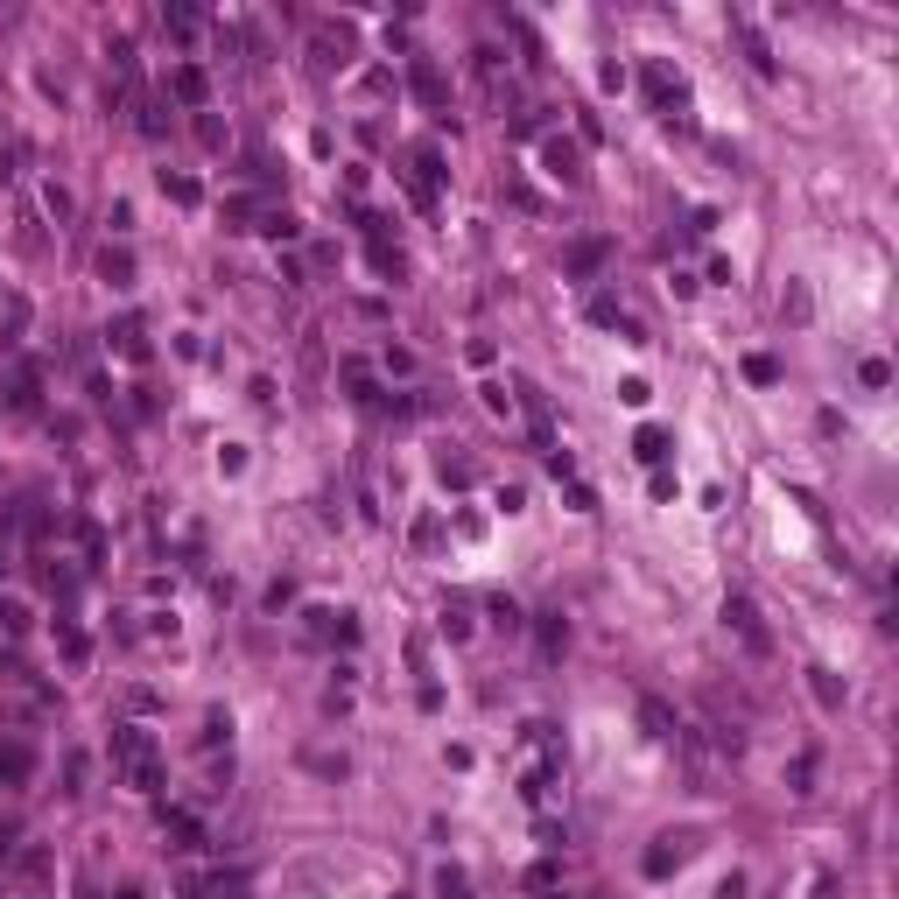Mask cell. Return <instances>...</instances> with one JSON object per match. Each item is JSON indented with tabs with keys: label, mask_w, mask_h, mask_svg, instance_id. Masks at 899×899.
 I'll list each match as a JSON object with an SVG mask.
<instances>
[{
	"label": "cell",
	"mask_w": 899,
	"mask_h": 899,
	"mask_svg": "<svg viewBox=\"0 0 899 899\" xmlns=\"http://www.w3.org/2000/svg\"><path fill=\"white\" fill-rule=\"evenodd\" d=\"M408 85H415V99H429V106H443V71H436L429 57H415V64H408Z\"/></svg>",
	"instance_id": "11"
},
{
	"label": "cell",
	"mask_w": 899,
	"mask_h": 899,
	"mask_svg": "<svg viewBox=\"0 0 899 899\" xmlns=\"http://www.w3.org/2000/svg\"><path fill=\"white\" fill-rule=\"evenodd\" d=\"M724 626L745 640V654H759V661L773 654V633L759 626V605H752V597H724Z\"/></svg>",
	"instance_id": "4"
},
{
	"label": "cell",
	"mask_w": 899,
	"mask_h": 899,
	"mask_svg": "<svg viewBox=\"0 0 899 899\" xmlns=\"http://www.w3.org/2000/svg\"><path fill=\"white\" fill-rule=\"evenodd\" d=\"M253 232H267V239H295V232H303V225H295L288 211H267V218H260Z\"/></svg>",
	"instance_id": "23"
},
{
	"label": "cell",
	"mask_w": 899,
	"mask_h": 899,
	"mask_svg": "<svg viewBox=\"0 0 899 899\" xmlns=\"http://www.w3.org/2000/svg\"><path fill=\"white\" fill-rule=\"evenodd\" d=\"M436 892H443V899H471V878H464L457 864H443V878H436Z\"/></svg>",
	"instance_id": "25"
},
{
	"label": "cell",
	"mask_w": 899,
	"mask_h": 899,
	"mask_svg": "<svg viewBox=\"0 0 899 899\" xmlns=\"http://www.w3.org/2000/svg\"><path fill=\"white\" fill-rule=\"evenodd\" d=\"M808 689H815V703H822V710H836V703H843V682H836L829 668H808Z\"/></svg>",
	"instance_id": "19"
},
{
	"label": "cell",
	"mask_w": 899,
	"mask_h": 899,
	"mask_svg": "<svg viewBox=\"0 0 899 899\" xmlns=\"http://www.w3.org/2000/svg\"><path fill=\"white\" fill-rule=\"evenodd\" d=\"M633 457L661 471V464H668V429H640V436H633Z\"/></svg>",
	"instance_id": "16"
},
{
	"label": "cell",
	"mask_w": 899,
	"mask_h": 899,
	"mask_svg": "<svg viewBox=\"0 0 899 899\" xmlns=\"http://www.w3.org/2000/svg\"><path fill=\"white\" fill-rule=\"evenodd\" d=\"M162 836H169V850H204V829H197V815H183V808H162Z\"/></svg>",
	"instance_id": "7"
},
{
	"label": "cell",
	"mask_w": 899,
	"mask_h": 899,
	"mask_svg": "<svg viewBox=\"0 0 899 899\" xmlns=\"http://www.w3.org/2000/svg\"><path fill=\"white\" fill-rule=\"evenodd\" d=\"M689 843H696V836H654V850H647V878H668V871L689 857Z\"/></svg>",
	"instance_id": "8"
},
{
	"label": "cell",
	"mask_w": 899,
	"mask_h": 899,
	"mask_svg": "<svg viewBox=\"0 0 899 899\" xmlns=\"http://www.w3.org/2000/svg\"><path fill=\"white\" fill-rule=\"evenodd\" d=\"M640 724H647V731H654V738H661V745H675V731H682V717H675V710H668V703H654V696H647V703H640Z\"/></svg>",
	"instance_id": "13"
},
{
	"label": "cell",
	"mask_w": 899,
	"mask_h": 899,
	"mask_svg": "<svg viewBox=\"0 0 899 899\" xmlns=\"http://www.w3.org/2000/svg\"><path fill=\"white\" fill-rule=\"evenodd\" d=\"M436 471H443V485H471V478H478V471H471V457H443Z\"/></svg>",
	"instance_id": "26"
},
{
	"label": "cell",
	"mask_w": 899,
	"mask_h": 899,
	"mask_svg": "<svg viewBox=\"0 0 899 899\" xmlns=\"http://www.w3.org/2000/svg\"><path fill=\"white\" fill-rule=\"evenodd\" d=\"M815 899H836V885H829V878H815Z\"/></svg>",
	"instance_id": "29"
},
{
	"label": "cell",
	"mask_w": 899,
	"mask_h": 899,
	"mask_svg": "<svg viewBox=\"0 0 899 899\" xmlns=\"http://www.w3.org/2000/svg\"><path fill=\"white\" fill-rule=\"evenodd\" d=\"M113 766H120L127 787H141V794L162 787V752H155V738H148L141 724H113Z\"/></svg>",
	"instance_id": "2"
},
{
	"label": "cell",
	"mask_w": 899,
	"mask_h": 899,
	"mask_svg": "<svg viewBox=\"0 0 899 899\" xmlns=\"http://www.w3.org/2000/svg\"><path fill=\"white\" fill-rule=\"evenodd\" d=\"M534 633H541V654H562V647H569V626H562V612H541V626H534Z\"/></svg>",
	"instance_id": "18"
},
{
	"label": "cell",
	"mask_w": 899,
	"mask_h": 899,
	"mask_svg": "<svg viewBox=\"0 0 899 899\" xmlns=\"http://www.w3.org/2000/svg\"><path fill=\"white\" fill-rule=\"evenodd\" d=\"M36 773V752L22 745V738H0V780H8V787H22Z\"/></svg>",
	"instance_id": "9"
},
{
	"label": "cell",
	"mask_w": 899,
	"mask_h": 899,
	"mask_svg": "<svg viewBox=\"0 0 899 899\" xmlns=\"http://www.w3.org/2000/svg\"><path fill=\"white\" fill-rule=\"evenodd\" d=\"M317 64H324V71H345V64H352V29H324V36H317Z\"/></svg>",
	"instance_id": "10"
},
{
	"label": "cell",
	"mask_w": 899,
	"mask_h": 899,
	"mask_svg": "<svg viewBox=\"0 0 899 899\" xmlns=\"http://www.w3.org/2000/svg\"><path fill=\"white\" fill-rule=\"evenodd\" d=\"M29 899H50V892H29Z\"/></svg>",
	"instance_id": "31"
},
{
	"label": "cell",
	"mask_w": 899,
	"mask_h": 899,
	"mask_svg": "<svg viewBox=\"0 0 899 899\" xmlns=\"http://www.w3.org/2000/svg\"><path fill=\"white\" fill-rule=\"evenodd\" d=\"M605 260H612V239H576V246L562 253V267H569L576 281H590V274L605 267Z\"/></svg>",
	"instance_id": "6"
},
{
	"label": "cell",
	"mask_w": 899,
	"mask_h": 899,
	"mask_svg": "<svg viewBox=\"0 0 899 899\" xmlns=\"http://www.w3.org/2000/svg\"><path fill=\"white\" fill-rule=\"evenodd\" d=\"M99 274H106L113 288H127V281H134V253H127V246H106V253H99Z\"/></svg>",
	"instance_id": "15"
},
{
	"label": "cell",
	"mask_w": 899,
	"mask_h": 899,
	"mask_svg": "<svg viewBox=\"0 0 899 899\" xmlns=\"http://www.w3.org/2000/svg\"><path fill=\"white\" fill-rule=\"evenodd\" d=\"M0 633H8V640H22V633H29V605H15V597H0Z\"/></svg>",
	"instance_id": "20"
},
{
	"label": "cell",
	"mask_w": 899,
	"mask_h": 899,
	"mask_svg": "<svg viewBox=\"0 0 899 899\" xmlns=\"http://www.w3.org/2000/svg\"><path fill=\"white\" fill-rule=\"evenodd\" d=\"M113 899H148V892H141V885H120V892H113Z\"/></svg>",
	"instance_id": "28"
},
{
	"label": "cell",
	"mask_w": 899,
	"mask_h": 899,
	"mask_svg": "<svg viewBox=\"0 0 899 899\" xmlns=\"http://www.w3.org/2000/svg\"><path fill=\"white\" fill-rule=\"evenodd\" d=\"M520 752H527V759H520V794L541 808V801L555 794V780H562V738H555L548 724H527V731H520Z\"/></svg>",
	"instance_id": "1"
},
{
	"label": "cell",
	"mask_w": 899,
	"mask_h": 899,
	"mask_svg": "<svg viewBox=\"0 0 899 899\" xmlns=\"http://www.w3.org/2000/svg\"><path fill=\"white\" fill-rule=\"evenodd\" d=\"M0 576H8V541H0Z\"/></svg>",
	"instance_id": "30"
},
{
	"label": "cell",
	"mask_w": 899,
	"mask_h": 899,
	"mask_svg": "<svg viewBox=\"0 0 899 899\" xmlns=\"http://www.w3.org/2000/svg\"><path fill=\"white\" fill-rule=\"evenodd\" d=\"M443 633H450V640H464V633H471V619H464V605H450V612H443Z\"/></svg>",
	"instance_id": "27"
},
{
	"label": "cell",
	"mask_w": 899,
	"mask_h": 899,
	"mask_svg": "<svg viewBox=\"0 0 899 899\" xmlns=\"http://www.w3.org/2000/svg\"><path fill=\"white\" fill-rule=\"evenodd\" d=\"M15 871H22V878H50V850H36V843H29V850L15 857Z\"/></svg>",
	"instance_id": "24"
},
{
	"label": "cell",
	"mask_w": 899,
	"mask_h": 899,
	"mask_svg": "<svg viewBox=\"0 0 899 899\" xmlns=\"http://www.w3.org/2000/svg\"><path fill=\"white\" fill-rule=\"evenodd\" d=\"M541 169H548L555 183H583V155H576V141H541Z\"/></svg>",
	"instance_id": "5"
},
{
	"label": "cell",
	"mask_w": 899,
	"mask_h": 899,
	"mask_svg": "<svg viewBox=\"0 0 899 899\" xmlns=\"http://www.w3.org/2000/svg\"><path fill=\"white\" fill-rule=\"evenodd\" d=\"M647 99L661 106L668 127H689V92H682V78H675L668 64H647Z\"/></svg>",
	"instance_id": "3"
},
{
	"label": "cell",
	"mask_w": 899,
	"mask_h": 899,
	"mask_svg": "<svg viewBox=\"0 0 899 899\" xmlns=\"http://www.w3.org/2000/svg\"><path fill=\"white\" fill-rule=\"evenodd\" d=\"M162 197H169V204H197V183L176 176V169H162Z\"/></svg>",
	"instance_id": "22"
},
{
	"label": "cell",
	"mask_w": 899,
	"mask_h": 899,
	"mask_svg": "<svg viewBox=\"0 0 899 899\" xmlns=\"http://www.w3.org/2000/svg\"><path fill=\"white\" fill-rule=\"evenodd\" d=\"M106 345H113L120 359H148V338H141V324H134V317H120V324L106 331Z\"/></svg>",
	"instance_id": "12"
},
{
	"label": "cell",
	"mask_w": 899,
	"mask_h": 899,
	"mask_svg": "<svg viewBox=\"0 0 899 899\" xmlns=\"http://www.w3.org/2000/svg\"><path fill=\"white\" fill-rule=\"evenodd\" d=\"M57 647H64V661H71V668H85V661H92V647H85V633H78V626H57Z\"/></svg>",
	"instance_id": "21"
},
{
	"label": "cell",
	"mask_w": 899,
	"mask_h": 899,
	"mask_svg": "<svg viewBox=\"0 0 899 899\" xmlns=\"http://www.w3.org/2000/svg\"><path fill=\"white\" fill-rule=\"evenodd\" d=\"M169 92H176L183 106H204V71H197V64H183V71L169 78Z\"/></svg>",
	"instance_id": "17"
},
{
	"label": "cell",
	"mask_w": 899,
	"mask_h": 899,
	"mask_svg": "<svg viewBox=\"0 0 899 899\" xmlns=\"http://www.w3.org/2000/svg\"><path fill=\"white\" fill-rule=\"evenodd\" d=\"M310 633H317V640H359L352 612H310Z\"/></svg>",
	"instance_id": "14"
}]
</instances>
